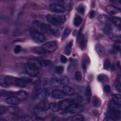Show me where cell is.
Returning a JSON list of instances; mask_svg holds the SVG:
<instances>
[{
    "label": "cell",
    "instance_id": "cell-1",
    "mask_svg": "<svg viewBox=\"0 0 121 121\" xmlns=\"http://www.w3.org/2000/svg\"><path fill=\"white\" fill-rule=\"evenodd\" d=\"M41 67L40 61L35 59H31L26 63L25 69L26 72L30 76H35L38 74Z\"/></svg>",
    "mask_w": 121,
    "mask_h": 121
},
{
    "label": "cell",
    "instance_id": "cell-2",
    "mask_svg": "<svg viewBox=\"0 0 121 121\" xmlns=\"http://www.w3.org/2000/svg\"><path fill=\"white\" fill-rule=\"evenodd\" d=\"M47 21L51 24L58 26L63 23L65 20V17L62 15L48 14L46 16Z\"/></svg>",
    "mask_w": 121,
    "mask_h": 121
},
{
    "label": "cell",
    "instance_id": "cell-3",
    "mask_svg": "<svg viewBox=\"0 0 121 121\" xmlns=\"http://www.w3.org/2000/svg\"><path fill=\"white\" fill-rule=\"evenodd\" d=\"M15 78L9 76L1 75L0 76V85L4 87H9L14 84Z\"/></svg>",
    "mask_w": 121,
    "mask_h": 121
},
{
    "label": "cell",
    "instance_id": "cell-4",
    "mask_svg": "<svg viewBox=\"0 0 121 121\" xmlns=\"http://www.w3.org/2000/svg\"><path fill=\"white\" fill-rule=\"evenodd\" d=\"M32 28L34 30L43 34L47 31V27L44 23L39 21H35L32 23Z\"/></svg>",
    "mask_w": 121,
    "mask_h": 121
},
{
    "label": "cell",
    "instance_id": "cell-5",
    "mask_svg": "<svg viewBox=\"0 0 121 121\" xmlns=\"http://www.w3.org/2000/svg\"><path fill=\"white\" fill-rule=\"evenodd\" d=\"M42 48L46 52H53L58 48V43L55 41H50L42 45Z\"/></svg>",
    "mask_w": 121,
    "mask_h": 121
},
{
    "label": "cell",
    "instance_id": "cell-6",
    "mask_svg": "<svg viewBox=\"0 0 121 121\" xmlns=\"http://www.w3.org/2000/svg\"><path fill=\"white\" fill-rule=\"evenodd\" d=\"M31 36L34 42L38 43L44 42L46 39L45 37L43 34L34 30L31 32Z\"/></svg>",
    "mask_w": 121,
    "mask_h": 121
},
{
    "label": "cell",
    "instance_id": "cell-7",
    "mask_svg": "<svg viewBox=\"0 0 121 121\" xmlns=\"http://www.w3.org/2000/svg\"><path fill=\"white\" fill-rule=\"evenodd\" d=\"M67 110L71 114L80 113L83 111L84 107L82 105L78 103H73Z\"/></svg>",
    "mask_w": 121,
    "mask_h": 121
},
{
    "label": "cell",
    "instance_id": "cell-8",
    "mask_svg": "<svg viewBox=\"0 0 121 121\" xmlns=\"http://www.w3.org/2000/svg\"><path fill=\"white\" fill-rule=\"evenodd\" d=\"M45 110H46L40 106H36L34 108V112L35 115L38 118H39L41 120H43L46 118L47 114Z\"/></svg>",
    "mask_w": 121,
    "mask_h": 121
},
{
    "label": "cell",
    "instance_id": "cell-9",
    "mask_svg": "<svg viewBox=\"0 0 121 121\" xmlns=\"http://www.w3.org/2000/svg\"><path fill=\"white\" fill-rule=\"evenodd\" d=\"M74 102L71 99H64L58 103L59 108L60 110H67Z\"/></svg>",
    "mask_w": 121,
    "mask_h": 121
},
{
    "label": "cell",
    "instance_id": "cell-10",
    "mask_svg": "<svg viewBox=\"0 0 121 121\" xmlns=\"http://www.w3.org/2000/svg\"><path fill=\"white\" fill-rule=\"evenodd\" d=\"M78 41L82 50H84L86 47V40L85 36L82 34V30H80L78 36Z\"/></svg>",
    "mask_w": 121,
    "mask_h": 121
},
{
    "label": "cell",
    "instance_id": "cell-11",
    "mask_svg": "<svg viewBox=\"0 0 121 121\" xmlns=\"http://www.w3.org/2000/svg\"><path fill=\"white\" fill-rule=\"evenodd\" d=\"M49 9H50L53 12L56 13H62L64 12L65 9V8L60 5L55 4H51L49 5Z\"/></svg>",
    "mask_w": 121,
    "mask_h": 121
},
{
    "label": "cell",
    "instance_id": "cell-12",
    "mask_svg": "<svg viewBox=\"0 0 121 121\" xmlns=\"http://www.w3.org/2000/svg\"><path fill=\"white\" fill-rule=\"evenodd\" d=\"M105 11L110 15H115L119 13L121 11L120 8L116 7L114 6L109 5L105 7Z\"/></svg>",
    "mask_w": 121,
    "mask_h": 121
},
{
    "label": "cell",
    "instance_id": "cell-13",
    "mask_svg": "<svg viewBox=\"0 0 121 121\" xmlns=\"http://www.w3.org/2000/svg\"><path fill=\"white\" fill-rule=\"evenodd\" d=\"M52 96L55 99H61L64 98L66 96V95L62 90L59 89H55L52 92Z\"/></svg>",
    "mask_w": 121,
    "mask_h": 121
},
{
    "label": "cell",
    "instance_id": "cell-14",
    "mask_svg": "<svg viewBox=\"0 0 121 121\" xmlns=\"http://www.w3.org/2000/svg\"><path fill=\"white\" fill-rule=\"evenodd\" d=\"M6 101L8 104L16 105L20 103L21 100L19 98L16 96H10L7 98Z\"/></svg>",
    "mask_w": 121,
    "mask_h": 121
},
{
    "label": "cell",
    "instance_id": "cell-15",
    "mask_svg": "<svg viewBox=\"0 0 121 121\" xmlns=\"http://www.w3.org/2000/svg\"><path fill=\"white\" fill-rule=\"evenodd\" d=\"M107 116L112 118L114 121L120 119L121 118V111L109 109V111L107 112Z\"/></svg>",
    "mask_w": 121,
    "mask_h": 121
},
{
    "label": "cell",
    "instance_id": "cell-16",
    "mask_svg": "<svg viewBox=\"0 0 121 121\" xmlns=\"http://www.w3.org/2000/svg\"><path fill=\"white\" fill-rule=\"evenodd\" d=\"M43 90L47 96H50L52 95L53 90L52 86L49 84L45 83L43 85Z\"/></svg>",
    "mask_w": 121,
    "mask_h": 121
},
{
    "label": "cell",
    "instance_id": "cell-17",
    "mask_svg": "<svg viewBox=\"0 0 121 121\" xmlns=\"http://www.w3.org/2000/svg\"><path fill=\"white\" fill-rule=\"evenodd\" d=\"M26 83L22 78H15L14 84L20 87H25L26 86Z\"/></svg>",
    "mask_w": 121,
    "mask_h": 121
},
{
    "label": "cell",
    "instance_id": "cell-18",
    "mask_svg": "<svg viewBox=\"0 0 121 121\" xmlns=\"http://www.w3.org/2000/svg\"><path fill=\"white\" fill-rule=\"evenodd\" d=\"M71 96V99L73 101L74 103H78L79 104L80 103L82 102L83 100L82 97L79 94L77 93H74L70 95Z\"/></svg>",
    "mask_w": 121,
    "mask_h": 121
},
{
    "label": "cell",
    "instance_id": "cell-19",
    "mask_svg": "<svg viewBox=\"0 0 121 121\" xmlns=\"http://www.w3.org/2000/svg\"><path fill=\"white\" fill-rule=\"evenodd\" d=\"M95 50L97 53L100 56H103L105 52V49L104 46L100 44L97 43L95 46Z\"/></svg>",
    "mask_w": 121,
    "mask_h": 121
},
{
    "label": "cell",
    "instance_id": "cell-20",
    "mask_svg": "<svg viewBox=\"0 0 121 121\" xmlns=\"http://www.w3.org/2000/svg\"><path fill=\"white\" fill-rule=\"evenodd\" d=\"M89 63V60L88 57L87 56V55H85L84 56H83L82 60V67L83 70H86L87 65Z\"/></svg>",
    "mask_w": 121,
    "mask_h": 121
},
{
    "label": "cell",
    "instance_id": "cell-21",
    "mask_svg": "<svg viewBox=\"0 0 121 121\" xmlns=\"http://www.w3.org/2000/svg\"><path fill=\"white\" fill-rule=\"evenodd\" d=\"M62 91L65 93L66 95H71L72 94L75 93V90L73 88L69 86H64L63 87Z\"/></svg>",
    "mask_w": 121,
    "mask_h": 121
},
{
    "label": "cell",
    "instance_id": "cell-22",
    "mask_svg": "<svg viewBox=\"0 0 121 121\" xmlns=\"http://www.w3.org/2000/svg\"><path fill=\"white\" fill-rule=\"evenodd\" d=\"M15 96L18 97L20 99H25L28 96V94L27 92L24 91H19L14 93Z\"/></svg>",
    "mask_w": 121,
    "mask_h": 121
},
{
    "label": "cell",
    "instance_id": "cell-23",
    "mask_svg": "<svg viewBox=\"0 0 121 121\" xmlns=\"http://www.w3.org/2000/svg\"><path fill=\"white\" fill-rule=\"evenodd\" d=\"M72 44H73V42L72 40H71L65 46L64 52L66 55H69L70 54Z\"/></svg>",
    "mask_w": 121,
    "mask_h": 121
},
{
    "label": "cell",
    "instance_id": "cell-24",
    "mask_svg": "<svg viewBox=\"0 0 121 121\" xmlns=\"http://www.w3.org/2000/svg\"><path fill=\"white\" fill-rule=\"evenodd\" d=\"M92 104L94 107H99L101 105V101L97 96H94L92 99Z\"/></svg>",
    "mask_w": 121,
    "mask_h": 121
},
{
    "label": "cell",
    "instance_id": "cell-25",
    "mask_svg": "<svg viewBox=\"0 0 121 121\" xmlns=\"http://www.w3.org/2000/svg\"><path fill=\"white\" fill-rule=\"evenodd\" d=\"M109 109L121 111V105H119L112 101L110 103Z\"/></svg>",
    "mask_w": 121,
    "mask_h": 121
},
{
    "label": "cell",
    "instance_id": "cell-26",
    "mask_svg": "<svg viewBox=\"0 0 121 121\" xmlns=\"http://www.w3.org/2000/svg\"><path fill=\"white\" fill-rule=\"evenodd\" d=\"M112 101L114 103L121 105V96L120 94H113L112 95Z\"/></svg>",
    "mask_w": 121,
    "mask_h": 121
},
{
    "label": "cell",
    "instance_id": "cell-27",
    "mask_svg": "<svg viewBox=\"0 0 121 121\" xmlns=\"http://www.w3.org/2000/svg\"><path fill=\"white\" fill-rule=\"evenodd\" d=\"M51 85L54 87H58L61 85L60 79L56 77L52 78L51 80Z\"/></svg>",
    "mask_w": 121,
    "mask_h": 121
},
{
    "label": "cell",
    "instance_id": "cell-28",
    "mask_svg": "<svg viewBox=\"0 0 121 121\" xmlns=\"http://www.w3.org/2000/svg\"><path fill=\"white\" fill-rule=\"evenodd\" d=\"M91 95H92V92H91V87L89 86H88L86 88V92H85V96H86V100L88 102H90V101Z\"/></svg>",
    "mask_w": 121,
    "mask_h": 121
},
{
    "label": "cell",
    "instance_id": "cell-29",
    "mask_svg": "<svg viewBox=\"0 0 121 121\" xmlns=\"http://www.w3.org/2000/svg\"><path fill=\"white\" fill-rule=\"evenodd\" d=\"M112 30V28L111 24L108 22H106L104 28V32L105 34L107 35H110V34H111Z\"/></svg>",
    "mask_w": 121,
    "mask_h": 121
},
{
    "label": "cell",
    "instance_id": "cell-30",
    "mask_svg": "<svg viewBox=\"0 0 121 121\" xmlns=\"http://www.w3.org/2000/svg\"><path fill=\"white\" fill-rule=\"evenodd\" d=\"M49 108L53 112H57L60 109L58 104L56 103H51L49 105Z\"/></svg>",
    "mask_w": 121,
    "mask_h": 121
},
{
    "label": "cell",
    "instance_id": "cell-31",
    "mask_svg": "<svg viewBox=\"0 0 121 121\" xmlns=\"http://www.w3.org/2000/svg\"><path fill=\"white\" fill-rule=\"evenodd\" d=\"M60 80V84L63 86H66L68 85L70 82L69 79L66 76H63L61 77Z\"/></svg>",
    "mask_w": 121,
    "mask_h": 121
},
{
    "label": "cell",
    "instance_id": "cell-32",
    "mask_svg": "<svg viewBox=\"0 0 121 121\" xmlns=\"http://www.w3.org/2000/svg\"><path fill=\"white\" fill-rule=\"evenodd\" d=\"M84 120V117L83 115L78 114H76L72 116L71 120L73 121H82Z\"/></svg>",
    "mask_w": 121,
    "mask_h": 121
},
{
    "label": "cell",
    "instance_id": "cell-33",
    "mask_svg": "<svg viewBox=\"0 0 121 121\" xmlns=\"http://www.w3.org/2000/svg\"><path fill=\"white\" fill-rule=\"evenodd\" d=\"M82 21V18L79 16H77L74 19V25L75 26L78 27L79 26V25L81 24V22Z\"/></svg>",
    "mask_w": 121,
    "mask_h": 121
},
{
    "label": "cell",
    "instance_id": "cell-34",
    "mask_svg": "<svg viewBox=\"0 0 121 121\" xmlns=\"http://www.w3.org/2000/svg\"><path fill=\"white\" fill-rule=\"evenodd\" d=\"M7 108H8V111H9V112L13 114L17 113V112H19V110L18 108L15 106H9L7 107Z\"/></svg>",
    "mask_w": 121,
    "mask_h": 121
},
{
    "label": "cell",
    "instance_id": "cell-35",
    "mask_svg": "<svg viewBox=\"0 0 121 121\" xmlns=\"http://www.w3.org/2000/svg\"><path fill=\"white\" fill-rule=\"evenodd\" d=\"M112 22L115 26H118L119 27H120L121 22V20L119 18L116 17H114L112 18Z\"/></svg>",
    "mask_w": 121,
    "mask_h": 121
},
{
    "label": "cell",
    "instance_id": "cell-36",
    "mask_svg": "<svg viewBox=\"0 0 121 121\" xmlns=\"http://www.w3.org/2000/svg\"><path fill=\"white\" fill-rule=\"evenodd\" d=\"M70 32H71V30H70L69 28H68V27L66 28L65 29V31H64V32L63 35H62V40H65V39L69 35Z\"/></svg>",
    "mask_w": 121,
    "mask_h": 121
},
{
    "label": "cell",
    "instance_id": "cell-37",
    "mask_svg": "<svg viewBox=\"0 0 121 121\" xmlns=\"http://www.w3.org/2000/svg\"><path fill=\"white\" fill-rule=\"evenodd\" d=\"M77 10L80 14H84L85 11V8L83 4H80L78 7Z\"/></svg>",
    "mask_w": 121,
    "mask_h": 121
},
{
    "label": "cell",
    "instance_id": "cell-38",
    "mask_svg": "<svg viewBox=\"0 0 121 121\" xmlns=\"http://www.w3.org/2000/svg\"><path fill=\"white\" fill-rule=\"evenodd\" d=\"M64 70V68L62 66H58L56 67L55 69V71L56 72V73L60 74L63 73Z\"/></svg>",
    "mask_w": 121,
    "mask_h": 121
},
{
    "label": "cell",
    "instance_id": "cell-39",
    "mask_svg": "<svg viewBox=\"0 0 121 121\" xmlns=\"http://www.w3.org/2000/svg\"><path fill=\"white\" fill-rule=\"evenodd\" d=\"M111 65V62H110V60L108 59L106 60L105 61H104V69H105L106 70H108L110 68Z\"/></svg>",
    "mask_w": 121,
    "mask_h": 121
},
{
    "label": "cell",
    "instance_id": "cell-40",
    "mask_svg": "<svg viewBox=\"0 0 121 121\" xmlns=\"http://www.w3.org/2000/svg\"><path fill=\"white\" fill-rule=\"evenodd\" d=\"M41 65L42 66H47L50 65L51 61L47 60H43L40 61Z\"/></svg>",
    "mask_w": 121,
    "mask_h": 121
},
{
    "label": "cell",
    "instance_id": "cell-41",
    "mask_svg": "<svg viewBox=\"0 0 121 121\" xmlns=\"http://www.w3.org/2000/svg\"><path fill=\"white\" fill-rule=\"evenodd\" d=\"M21 120L23 121H33V119L30 116L28 115H25L21 117Z\"/></svg>",
    "mask_w": 121,
    "mask_h": 121
},
{
    "label": "cell",
    "instance_id": "cell-42",
    "mask_svg": "<svg viewBox=\"0 0 121 121\" xmlns=\"http://www.w3.org/2000/svg\"><path fill=\"white\" fill-rule=\"evenodd\" d=\"M75 78L77 81H80L82 79L81 73L79 71H77L75 74Z\"/></svg>",
    "mask_w": 121,
    "mask_h": 121
},
{
    "label": "cell",
    "instance_id": "cell-43",
    "mask_svg": "<svg viewBox=\"0 0 121 121\" xmlns=\"http://www.w3.org/2000/svg\"><path fill=\"white\" fill-rule=\"evenodd\" d=\"M7 111H8L7 107H5V106H2V105L0 106V114L1 115L5 114Z\"/></svg>",
    "mask_w": 121,
    "mask_h": 121
},
{
    "label": "cell",
    "instance_id": "cell-44",
    "mask_svg": "<svg viewBox=\"0 0 121 121\" xmlns=\"http://www.w3.org/2000/svg\"><path fill=\"white\" fill-rule=\"evenodd\" d=\"M121 49V43L119 42H117L114 44V50L119 51Z\"/></svg>",
    "mask_w": 121,
    "mask_h": 121
},
{
    "label": "cell",
    "instance_id": "cell-45",
    "mask_svg": "<svg viewBox=\"0 0 121 121\" xmlns=\"http://www.w3.org/2000/svg\"><path fill=\"white\" fill-rule=\"evenodd\" d=\"M70 114H71V113L69 112L68 111L62 113V118L63 120H67V119H69L70 115Z\"/></svg>",
    "mask_w": 121,
    "mask_h": 121
},
{
    "label": "cell",
    "instance_id": "cell-46",
    "mask_svg": "<svg viewBox=\"0 0 121 121\" xmlns=\"http://www.w3.org/2000/svg\"><path fill=\"white\" fill-rule=\"evenodd\" d=\"M106 77V76H105V75H104L103 74H101V75H99L97 77V79L99 81L103 82L104 81H105Z\"/></svg>",
    "mask_w": 121,
    "mask_h": 121
},
{
    "label": "cell",
    "instance_id": "cell-47",
    "mask_svg": "<svg viewBox=\"0 0 121 121\" xmlns=\"http://www.w3.org/2000/svg\"><path fill=\"white\" fill-rule=\"evenodd\" d=\"M115 87L117 91H118L119 92H121V82H119L118 81L115 82Z\"/></svg>",
    "mask_w": 121,
    "mask_h": 121
},
{
    "label": "cell",
    "instance_id": "cell-48",
    "mask_svg": "<svg viewBox=\"0 0 121 121\" xmlns=\"http://www.w3.org/2000/svg\"><path fill=\"white\" fill-rule=\"evenodd\" d=\"M11 94L14 95V93H12V92H7V91H2V90H1V92H0V95L1 96H7V95H11Z\"/></svg>",
    "mask_w": 121,
    "mask_h": 121
},
{
    "label": "cell",
    "instance_id": "cell-49",
    "mask_svg": "<svg viewBox=\"0 0 121 121\" xmlns=\"http://www.w3.org/2000/svg\"><path fill=\"white\" fill-rule=\"evenodd\" d=\"M21 50V47L20 45H18L15 47L14 51L15 53H18L19 52H20Z\"/></svg>",
    "mask_w": 121,
    "mask_h": 121
},
{
    "label": "cell",
    "instance_id": "cell-50",
    "mask_svg": "<svg viewBox=\"0 0 121 121\" xmlns=\"http://www.w3.org/2000/svg\"><path fill=\"white\" fill-rule=\"evenodd\" d=\"M104 90L105 91V92L107 93H110V91H111V86L109 85L106 84L104 86Z\"/></svg>",
    "mask_w": 121,
    "mask_h": 121
},
{
    "label": "cell",
    "instance_id": "cell-51",
    "mask_svg": "<svg viewBox=\"0 0 121 121\" xmlns=\"http://www.w3.org/2000/svg\"><path fill=\"white\" fill-rule=\"evenodd\" d=\"M60 59L61 62L62 63H66V62H67V61H68L67 58L65 56H64V55H61L60 56Z\"/></svg>",
    "mask_w": 121,
    "mask_h": 121
},
{
    "label": "cell",
    "instance_id": "cell-52",
    "mask_svg": "<svg viewBox=\"0 0 121 121\" xmlns=\"http://www.w3.org/2000/svg\"><path fill=\"white\" fill-rule=\"evenodd\" d=\"M52 4H58V5H62V4L64 3V2L62 0H53L52 1Z\"/></svg>",
    "mask_w": 121,
    "mask_h": 121
},
{
    "label": "cell",
    "instance_id": "cell-53",
    "mask_svg": "<svg viewBox=\"0 0 121 121\" xmlns=\"http://www.w3.org/2000/svg\"><path fill=\"white\" fill-rule=\"evenodd\" d=\"M99 18L100 20H101L102 21H105L107 20V17L105 16H103V15H101L99 17Z\"/></svg>",
    "mask_w": 121,
    "mask_h": 121
},
{
    "label": "cell",
    "instance_id": "cell-54",
    "mask_svg": "<svg viewBox=\"0 0 121 121\" xmlns=\"http://www.w3.org/2000/svg\"><path fill=\"white\" fill-rule=\"evenodd\" d=\"M95 15V11L94 10H91L90 11L89 15V17L91 18H92L94 17Z\"/></svg>",
    "mask_w": 121,
    "mask_h": 121
},
{
    "label": "cell",
    "instance_id": "cell-55",
    "mask_svg": "<svg viewBox=\"0 0 121 121\" xmlns=\"http://www.w3.org/2000/svg\"><path fill=\"white\" fill-rule=\"evenodd\" d=\"M104 121H114L113 119H112V118L110 117H108V116H107L106 117H105V118L104 120Z\"/></svg>",
    "mask_w": 121,
    "mask_h": 121
},
{
    "label": "cell",
    "instance_id": "cell-56",
    "mask_svg": "<svg viewBox=\"0 0 121 121\" xmlns=\"http://www.w3.org/2000/svg\"><path fill=\"white\" fill-rule=\"evenodd\" d=\"M117 67L119 69H120L121 65H120V62L119 61H117Z\"/></svg>",
    "mask_w": 121,
    "mask_h": 121
}]
</instances>
